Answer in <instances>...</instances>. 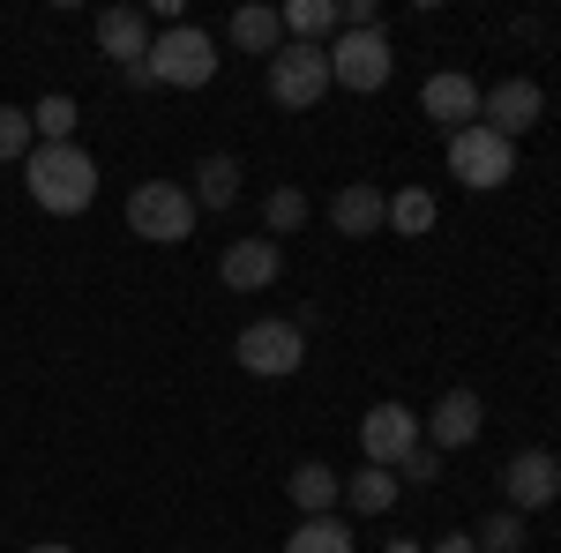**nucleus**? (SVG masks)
Masks as SVG:
<instances>
[{"label":"nucleus","instance_id":"obj_29","mask_svg":"<svg viewBox=\"0 0 561 553\" xmlns=\"http://www.w3.org/2000/svg\"><path fill=\"white\" fill-rule=\"evenodd\" d=\"M31 553H76V546H60V539H38V546H31Z\"/></svg>","mask_w":561,"mask_h":553},{"label":"nucleus","instance_id":"obj_12","mask_svg":"<svg viewBox=\"0 0 561 553\" xmlns=\"http://www.w3.org/2000/svg\"><path fill=\"white\" fill-rule=\"evenodd\" d=\"M217 277H225L232 292H270V285L285 277V255H277V240H232V247L217 255Z\"/></svg>","mask_w":561,"mask_h":553},{"label":"nucleus","instance_id":"obj_11","mask_svg":"<svg viewBox=\"0 0 561 553\" xmlns=\"http://www.w3.org/2000/svg\"><path fill=\"white\" fill-rule=\"evenodd\" d=\"M479 426H486V404H479V389H442L427 412V449H465V441H479Z\"/></svg>","mask_w":561,"mask_h":553},{"label":"nucleus","instance_id":"obj_7","mask_svg":"<svg viewBox=\"0 0 561 553\" xmlns=\"http://www.w3.org/2000/svg\"><path fill=\"white\" fill-rule=\"evenodd\" d=\"M449 172L472 187V195H486V187H510V172H517V142H502L494 128H457L449 135Z\"/></svg>","mask_w":561,"mask_h":553},{"label":"nucleus","instance_id":"obj_10","mask_svg":"<svg viewBox=\"0 0 561 553\" xmlns=\"http://www.w3.org/2000/svg\"><path fill=\"white\" fill-rule=\"evenodd\" d=\"M502 494H510V509H517V516L561 502V457H554V449H517V457L502 464Z\"/></svg>","mask_w":561,"mask_h":553},{"label":"nucleus","instance_id":"obj_18","mask_svg":"<svg viewBox=\"0 0 561 553\" xmlns=\"http://www.w3.org/2000/svg\"><path fill=\"white\" fill-rule=\"evenodd\" d=\"M232 45H240V53H255V60H270V53L285 45V15H277V8H262V0H240V8H232Z\"/></svg>","mask_w":561,"mask_h":553},{"label":"nucleus","instance_id":"obj_1","mask_svg":"<svg viewBox=\"0 0 561 553\" xmlns=\"http://www.w3.org/2000/svg\"><path fill=\"white\" fill-rule=\"evenodd\" d=\"M23 180H31V203L53 217H83L98 203V158L83 142H38L23 158Z\"/></svg>","mask_w":561,"mask_h":553},{"label":"nucleus","instance_id":"obj_22","mask_svg":"<svg viewBox=\"0 0 561 553\" xmlns=\"http://www.w3.org/2000/svg\"><path fill=\"white\" fill-rule=\"evenodd\" d=\"M285 553H352V531L337 516H300L293 539H285Z\"/></svg>","mask_w":561,"mask_h":553},{"label":"nucleus","instance_id":"obj_25","mask_svg":"<svg viewBox=\"0 0 561 553\" xmlns=\"http://www.w3.org/2000/svg\"><path fill=\"white\" fill-rule=\"evenodd\" d=\"M38 150V128H31V113L23 105H0V165H23Z\"/></svg>","mask_w":561,"mask_h":553},{"label":"nucleus","instance_id":"obj_19","mask_svg":"<svg viewBox=\"0 0 561 553\" xmlns=\"http://www.w3.org/2000/svg\"><path fill=\"white\" fill-rule=\"evenodd\" d=\"M277 15H285V38H300V45H330L345 31L337 23V0H285Z\"/></svg>","mask_w":561,"mask_h":553},{"label":"nucleus","instance_id":"obj_24","mask_svg":"<svg viewBox=\"0 0 561 553\" xmlns=\"http://www.w3.org/2000/svg\"><path fill=\"white\" fill-rule=\"evenodd\" d=\"M31 128H38V142H76V97H38L31 105Z\"/></svg>","mask_w":561,"mask_h":553},{"label":"nucleus","instance_id":"obj_21","mask_svg":"<svg viewBox=\"0 0 561 553\" xmlns=\"http://www.w3.org/2000/svg\"><path fill=\"white\" fill-rule=\"evenodd\" d=\"M434 195L427 187H397V195H389V232H397V240H420V232H434Z\"/></svg>","mask_w":561,"mask_h":553},{"label":"nucleus","instance_id":"obj_2","mask_svg":"<svg viewBox=\"0 0 561 553\" xmlns=\"http://www.w3.org/2000/svg\"><path fill=\"white\" fill-rule=\"evenodd\" d=\"M150 90L165 83V90H203L217 76V38L210 31H195V23H173V31H158L150 38Z\"/></svg>","mask_w":561,"mask_h":553},{"label":"nucleus","instance_id":"obj_28","mask_svg":"<svg viewBox=\"0 0 561 553\" xmlns=\"http://www.w3.org/2000/svg\"><path fill=\"white\" fill-rule=\"evenodd\" d=\"M434 553H479V546H472V531H449V539H442Z\"/></svg>","mask_w":561,"mask_h":553},{"label":"nucleus","instance_id":"obj_15","mask_svg":"<svg viewBox=\"0 0 561 553\" xmlns=\"http://www.w3.org/2000/svg\"><path fill=\"white\" fill-rule=\"evenodd\" d=\"M330 224H337L345 240H367V232H382V224H389V195L375 187V180H345L337 203H330Z\"/></svg>","mask_w":561,"mask_h":553},{"label":"nucleus","instance_id":"obj_27","mask_svg":"<svg viewBox=\"0 0 561 553\" xmlns=\"http://www.w3.org/2000/svg\"><path fill=\"white\" fill-rule=\"evenodd\" d=\"M434 479H442V449H412L397 464V486H434Z\"/></svg>","mask_w":561,"mask_h":553},{"label":"nucleus","instance_id":"obj_16","mask_svg":"<svg viewBox=\"0 0 561 553\" xmlns=\"http://www.w3.org/2000/svg\"><path fill=\"white\" fill-rule=\"evenodd\" d=\"M285 494H293V509H300V516H337V502H345V479H337L330 464H293Z\"/></svg>","mask_w":561,"mask_h":553},{"label":"nucleus","instance_id":"obj_3","mask_svg":"<svg viewBox=\"0 0 561 553\" xmlns=\"http://www.w3.org/2000/svg\"><path fill=\"white\" fill-rule=\"evenodd\" d=\"M262 83H270V105H285V113H307V105H322V90H330V45L285 38L277 53H270Z\"/></svg>","mask_w":561,"mask_h":553},{"label":"nucleus","instance_id":"obj_14","mask_svg":"<svg viewBox=\"0 0 561 553\" xmlns=\"http://www.w3.org/2000/svg\"><path fill=\"white\" fill-rule=\"evenodd\" d=\"M98 53L105 60H121V68H142L150 60V15L142 8H98Z\"/></svg>","mask_w":561,"mask_h":553},{"label":"nucleus","instance_id":"obj_13","mask_svg":"<svg viewBox=\"0 0 561 553\" xmlns=\"http://www.w3.org/2000/svg\"><path fill=\"white\" fill-rule=\"evenodd\" d=\"M420 113H427L434 128H472L479 120V83L472 76H457V68H442V76H427V90H420Z\"/></svg>","mask_w":561,"mask_h":553},{"label":"nucleus","instance_id":"obj_5","mask_svg":"<svg viewBox=\"0 0 561 553\" xmlns=\"http://www.w3.org/2000/svg\"><path fill=\"white\" fill-rule=\"evenodd\" d=\"M232 359L255 382H285V375H300V359H307V330L300 322H248L240 344H232Z\"/></svg>","mask_w":561,"mask_h":553},{"label":"nucleus","instance_id":"obj_17","mask_svg":"<svg viewBox=\"0 0 561 553\" xmlns=\"http://www.w3.org/2000/svg\"><path fill=\"white\" fill-rule=\"evenodd\" d=\"M187 195H195V210H232V203H240V158H232V150H210V158L195 165V187H187Z\"/></svg>","mask_w":561,"mask_h":553},{"label":"nucleus","instance_id":"obj_20","mask_svg":"<svg viewBox=\"0 0 561 553\" xmlns=\"http://www.w3.org/2000/svg\"><path fill=\"white\" fill-rule=\"evenodd\" d=\"M397 471H382V464H359V479H345V509L352 516H389L397 509Z\"/></svg>","mask_w":561,"mask_h":553},{"label":"nucleus","instance_id":"obj_4","mask_svg":"<svg viewBox=\"0 0 561 553\" xmlns=\"http://www.w3.org/2000/svg\"><path fill=\"white\" fill-rule=\"evenodd\" d=\"M195 195L180 187V180H142L128 195V232L135 240H158V247H173V240H187L195 232Z\"/></svg>","mask_w":561,"mask_h":553},{"label":"nucleus","instance_id":"obj_6","mask_svg":"<svg viewBox=\"0 0 561 553\" xmlns=\"http://www.w3.org/2000/svg\"><path fill=\"white\" fill-rule=\"evenodd\" d=\"M389 68H397V53H389L382 31H337V38H330V90L375 97V90L389 83Z\"/></svg>","mask_w":561,"mask_h":553},{"label":"nucleus","instance_id":"obj_23","mask_svg":"<svg viewBox=\"0 0 561 553\" xmlns=\"http://www.w3.org/2000/svg\"><path fill=\"white\" fill-rule=\"evenodd\" d=\"M262 224H270V240L300 232L307 224V187H270V195H262Z\"/></svg>","mask_w":561,"mask_h":553},{"label":"nucleus","instance_id":"obj_9","mask_svg":"<svg viewBox=\"0 0 561 553\" xmlns=\"http://www.w3.org/2000/svg\"><path fill=\"white\" fill-rule=\"evenodd\" d=\"M412 449H420V412H412V404H375V412L359 419V457H367V464L397 471Z\"/></svg>","mask_w":561,"mask_h":553},{"label":"nucleus","instance_id":"obj_26","mask_svg":"<svg viewBox=\"0 0 561 553\" xmlns=\"http://www.w3.org/2000/svg\"><path fill=\"white\" fill-rule=\"evenodd\" d=\"M472 546H479V553H524V516H517V509H494V516L472 531Z\"/></svg>","mask_w":561,"mask_h":553},{"label":"nucleus","instance_id":"obj_8","mask_svg":"<svg viewBox=\"0 0 561 553\" xmlns=\"http://www.w3.org/2000/svg\"><path fill=\"white\" fill-rule=\"evenodd\" d=\"M539 120H547V90L531 83V76H510V83H494L486 97H479V128H494L502 142L531 135Z\"/></svg>","mask_w":561,"mask_h":553}]
</instances>
